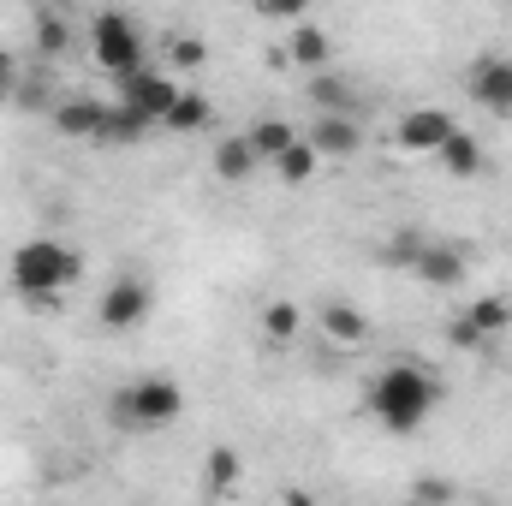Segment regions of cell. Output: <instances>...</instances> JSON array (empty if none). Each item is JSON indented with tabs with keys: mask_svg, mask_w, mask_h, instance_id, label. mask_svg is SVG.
<instances>
[{
	"mask_svg": "<svg viewBox=\"0 0 512 506\" xmlns=\"http://www.w3.org/2000/svg\"><path fill=\"white\" fill-rule=\"evenodd\" d=\"M441 405V381L429 376L417 358H393L382 376L370 381V417L387 435H411L429 423V411Z\"/></svg>",
	"mask_w": 512,
	"mask_h": 506,
	"instance_id": "6da1fadb",
	"label": "cell"
},
{
	"mask_svg": "<svg viewBox=\"0 0 512 506\" xmlns=\"http://www.w3.org/2000/svg\"><path fill=\"white\" fill-rule=\"evenodd\" d=\"M78 251L72 245H60V239H24L18 251H12V292H24V298H54V292H66L72 280H78Z\"/></svg>",
	"mask_w": 512,
	"mask_h": 506,
	"instance_id": "7a4b0ae2",
	"label": "cell"
},
{
	"mask_svg": "<svg viewBox=\"0 0 512 506\" xmlns=\"http://www.w3.org/2000/svg\"><path fill=\"white\" fill-rule=\"evenodd\" d=\"M179 411H185V393L173 376H137L114 393V417L126 429H167Z\"/></svg>",
	"mask_w": 512,
	"mask_h": 506,
	"instance_id": "3957f363",
	"label": "cell"
},
{
	"mask_svg": "<svg viewBox=\"0 0 512 506\" xmlns=\"http://www.w3.org/2000/svg\"><path fill=\"white\" fill-rule=\"evenodd\" d=\"M90 48H96V66L114 72V78H126V72L143 66V36H137V24L126 12H102L90 24Z\"/></svg>",
	"mask_w": 512,
	"mask_h": 506,
	"instance_id": "277c9868",
	"label": "cell"
},
{
	"mask_svg": "<svg viewBox=\"0 0 512 506\" xmlns=\"http://www.w3.org/2000/svg\"><path fill=\"white\" fill-rule=\"evenodd\" d=\"M120 90H126L120 102H131L149 126H161V114H167V108H173V96H179V84H173L167 72H149V66L126 72V78H120Z\"/></svg>",
	"mask_w": 512,
	"mask_h": 506,
	"instance_id": "5b68a950",
	"label": "cell"
},
{
	"mask_svg": "<svg viewBox=\"0 0 512 506\" xmlns=\"http://www.w3.org/2000/svg\"><path fill=\"white\" fill-rule=\"evenodd\" d=\"M149 304H155L149 280H137V274H120V280L102 292V328H137V322L149 316Z\"/></svg>",
	"mask_w": 512,
	"mask_h": 506,
	"instance_id": "8992f818",
	"label": "cell"
},
{
	"mask_svg": "<svg viewBox=\"0 0 512 506\" xmlns=\"http://www.w3.org/2000/svg\"><path fill=\"white\" fill-rule=\"evenodd\" d=\"M471 102L489 108L495 120L512 114V60H477L471 66Z\"/></svg>",
	"mask_w": 512,
	"mask_h": 506,
	"instance_id": "52a82bcc",
	"label": "cell"
},
{
	"mask_svg": "<svg viewBox=\"0 0 512 506\" xmlns=\"http://www.w3.org/2000/svg\"><path fill=\"white\" fill-rule=\"evenodd\" d=\"M447 131H453V120H447L441 108H411V114L393 126V143L411 149V155H435V149L447 143Z\"/></svg>",
	"mask_w": 512,
	"mask_h": 506,
	"instance_id": "ba28073f",
	"label": "cell"
},
{
	"mask_svg": "<svg viewBox=\"0 0 512 506\" xmlns=\"http://www.w3.org/2000/svg\"><path fill=\"white\" fill-rule=\"evenodd\" d=\"M310 143H316V155H334V161H346V155H358V126H352V114H322L316 126L304 131Z\"/></svg>",
	"mask_w": 512,
	"mask_h": 506,
	"instance_id": "9c48e42d",
	"label": "cell"
},
{
	"mask_svg": "<svg viewBox=\"0 0 512 506\" xmlns=\"http://www.w3.org/2000/svg\"><path fill=\"white\" fill-rule=\"evenodd\" d=\"M411 274L429 280V286H459V280H465V251H453V245H423V251L411 256Z\"/></svg>",
	"mask_w": 512,
	"mask_h": 506,
	"instance_id": "30bf717a",
	"label": "cell"
},
{
	"mask_svg": "<svg viewBox=\"0 0 512 506\" xmlns=\"http://www.w3.org/2000/svg\"><path fill=\"white\" fill-rule=\"evenodd\" d=\"M268 167H274V179H280V185H304V179L322 167V155H316V143H310V137H292Z\"/></svg>",
	"mask_w": 512,
	"mask_h": 506,
	"instance_id": "8fae6325",
	"label": "cell"
},
{
	"mask_svg": "<svg viewBox=\"0 0 512 506\" xmlns=\"http://www.w3.org/2000/svg\"><path fill=\"white\" fill-rule=\"evenodd\" d=\"M161 126L179 131V137H191V131L215 126V108H209V96H197V90H179V96H173V108L161 114Z\"/></svg>",
	"mask_w": 512,
	"mask_h": 506,
	"instance_id": "7c38bea8",
	"label": "cell"
},
{
	"mask_svg": "<svg viewBox=\"0 0 512 506\" xmlns=\"http://www.w3.org/2000/svg\"><path fill=\"white\" fill-rule=\"evenodd\" d=\"M435 155H441V167H447L453 179H477V173H483V149H477V137L459 131V126L447 131V143H441Z\"/></svg>",
	"mask_w": 512,
	"mask_h": 506,
	"instance_id": "4fadbf2b",
	"label": "cell"
},
{
	"mask_svg": "<svg viewBox=\"0 0 512 506\" xmlns=\"http://www.w3.org/2000/svg\"><path fill=\"white\" fill-rule=\"evenodd\" d=\"M102 114H108V102H90V96H72V102H60V114H54V126L66 131V137H102Z\"/></svg>",
	"mask_w": 512,
	"mask_h": 506,
	"instance_id": "5bb4252c",
	"label": "cell"
},
{
	"mask_svg": "<svg viewBox=\"0 0 512 506\" xmlns=\"http://www.w3.org/2000/svg\"><path fill=\"white\" fill-rule=\"evenodd\" d=\"M256 167H262V155L251 149V137H233V143H221V149H215V173H221L227 185H245Z\"/></svg>",
	"mask_w": 512,
	"mask_h": 506,
	"instance_id": "9a60e30c",
	"label": "cell"
},
{
	"mask_svg": "<svg viewBox=\"0 0 512 506\" xmlns=\"http://www.w3.org/2000/svg\"><path fill=\"white\" fill-rule=\"evenodd\" d=\"M292 60H298L304 72H322V66H328V36H322L316 24H304V18H298V30H292Z\"/></svg>",
	"mask_w": 512,
	"mask_h": 506,
	"instance_id": "2e32d148",
	"label": "cell"
},
{
	"mask_svg": "<svg viewBox=\"0 0 512 506\" xmlns=\"http://www.w3.org/2000/svg\"><path fill=\"white\" fill-rule=\"evenodd\" d=\"M322 328H328L334 346H358L364 340V316L352 304H322Z\"/></svg>",
	"mask_w": 512,
	"mask_h": 506,
	"instance_id": "e0dca14e",
	"label": "cell"
},
{
	"mask_svg": "<svg viewBox=\"0 0 512 506\" xmlns=\"http://www.w3.org/2000/svg\"><path fill=\"white\" fill-rule=\"evenodd\" d=\"M143 131H149V120H143L131 102H120V108H108V114H102V143H137Z\"/></svg>",
	"mask_w": 512,
	"mask_h": 506,
	"instance_id": "ac0fdd59",
	"label": "cell"
},
{
	"mask_svg": "<svg viewBox=\"0 0 512 506\" xmlns=\"http://www.w3.org/2000/svg\"><path fill=\"white\" fill-rule=\"evenodd\" d=\"M465 322H471L483 340H495V334L512 322V298H477V304L465 310Z\"/></svg>",
	"mask_w": 512,
	"mask_h": 506,
	"instance_id": "d6986e66",
	"label": "cell"
},
{
	"mask_svg": "<svg viewBox=\"0 0 512 506\" xmlns=\"http://www.w3.org/2000/svg\"><path fill=\"white\" fill-rule=\"evenodd\" d=\"M298 328H304V310H298V304H286V298H274V304L262 310V334H268L274 346H286V340H292Z\"/></svg>",
	"mask_w": 512,
	"mask_h": 506,
	"instance_id": "ffe728a7",
	"label": "cell"
},
{
	"mask_svg": "<svg viewBox=\"0 0 512 506\" xmlns=\"http://www.w3.org/2000/svg\"><path fill=\"white\" fill-rule=\"evenodd\" d=\"M36 48H42L48 60L72 48V24H66V12H54V6H48V12L36 18Z\"/></svg>",
	"mask_w": 512,
	"mask_h": 506,
	"instance_id": "44dd1931",
	"label": "cell"
},
{
	"mask_svg": "<svg viewBox=\"0 0 512 506\" xmlns=\"http://www.w3.org/2000/svg\"><path fill=\"white\" fill-rule=\"evenodd\" d=\"M245 137H251V149L262 155V161H274V155H280V149H286V143H292L298 131L286 126V120H256V126L245 131Z\"/></svg>",
	"mask_w": 512,
	"mask_h": 506,
	"instance_id": "7402d4cb",
	"label": "cell"
},
{
	"mask_svg": "<svg viewBox=\"0 0 512 506\" xmlns=\"http://www.w3.org/2000/svg\"><path fill=\"white\" fill-rule=\"evenodd\" d=\"M310 96H316L328 114H352V90H346V84H334L328 72H316V78H310Z\"/></svg>",
	"mask_w": 512,
	"mask_h": 506,
	"instance_id": "603a6c76",
	"label": "cell"
},
{
	"mask_svg": "<svg viewBox=\"0 0 512 506\" xmlns=\"http://www.w3.org/2000/svg\"><path fill=\"white\" fill-rule=\"evenodd\" d=\"M233 483H239V453H233V447H215V453H209V489L227 495Z\"/></svg>",
	"mask_w": 512,
	"mask_h": 506,
	"instance_id": "cb8c5ba5",
	"label": "cell"
},
{
	"mask_svg": "<svg viewBox=\"0 0 512 506\" xmlns=\"http://www.w3.org/2000/svg\"><path fill=\"white\" fill-rule=\"evenodd\" d=\"M262 18H280V24H298L304 12H310V0H251Z\"/></svg>",
	"mask_w": 512,
	"mask_h": 506,
	"instance_id": "d4e9b609",
	"label": "cell"
},
{
	"mask_svg": "<svg viewBox=\"0 0 512 506\" xmlns=\"http://www.w3.org/2000/svg\"><path fill=\"white\" fill-rule=\"evenodd\" d=\"M167 54H173V66H179V72H197V66L209 60V48H203V42H191V36H179Z\"/></svg>",
	"mask_w": 512,
	"mask_h": 506,
	"instance_id": "484cf974",
	"label": "cell"
},
{
	"mask_svg": "<svg viewBox=\"0 0 512 506\" xmlns=\"http://www.w3.org/2000/svg\"><path fill=\"white\" fill-rule=\"evenodd\" d=\"M12 96H18V60H12V54L0 48V108H6Z\"/></svg>",
	"mask_w": 512,
	"mask_h": 506,
	"instance_id": "4316f807",
	"label": "cell"
},
{
	"mask_svg": "<svg viewBox=\"0 0 512 506\" xmlns=\"http://www.w3.org/2000/svg\"><path fill=\"white\" fill-rule=\"evenodd\" d=\"M36 6H66V0H36Z\"/></svg>",
	"mask_w": 512,
	"mask_h": 506,
	"instance_id": "83f0119b",
	"label": "cell"
}]
</instances>
